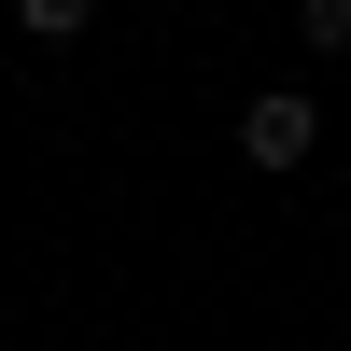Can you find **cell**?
Returning <instances> with one entry per match:
<instances>
[{"mask_svg": "<svg viewBox=\"0 0 351 351\" xmlns=\"http://www.w3.org/2000/svg\"><path fill=\"white\" fill-rule=\"evenodd\" d=\"M14 28L28 43H71V28H99V0H14Z\"/></svg>", "mask_w": 351, "mask_h": 351, "instance_id": "obj_2", "label": "cell"}, {"mask_svg": "<svg viewBox=\"0 0 351 351\" xmlns=\"http://www.w3.org/2000/svg\"><path fill=\"white\" fill-rule=\"evenodd\" d=\"M295 28H309V56H351V0H295Z\"/></svg>", "mask_w": 351, "mask_h": 351, "instance_id": "obj_3", "label": "cell"}, {"mask_svg": "<svg viewBox=\"0 0 351 351\" xmlns=\"http://www.w3.org/2000/svg\"><path fill=\"white\" fill-rule=\"evenodd\" d=\"M309 141H324V99H309V84L239 99V155H253V169H309Z\"/></svg>", "mask_w": 351, "mask_h": 351, "instance_id": "obj_1", "label": "cell"}]
</instances>
